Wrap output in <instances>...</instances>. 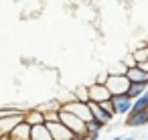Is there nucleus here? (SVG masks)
Segmentation results:
<instances>
[{"label": "nucleus", "mask_w": 148, "mask_h": 140, "mask_svg": "<svg viewBox=\"0 0 148 140\" xmlns=\"http://www.w3.org/2000/svg\"><path fill=\"white\" fill-rule=\"evenodd\" d=\"M146 140H148V138H146Z\"/></svg>", "instance_id": "6ab92c4d"}, {"label": "nucleus", "mask_w": 148, "mask_h": 140, "mask_svg": "<svg viewBox=\"0 0 148 140\" xmlns=\"http://www.w3.org/2000/svg\"><path fill=\"white\" fill-rule=\"evenodd\" d=\"M146 89H148V85H140V83H130V87H128V93H126V95H128V97H130V100L134 102V100H136V97H140V95H142V93H144Z\"/></svg>", "instance_id": "9b49d317"}, {"label": "nucleus", "mask_w": 148, "mask_h": 140, "mask_svg": "<svg viewBox=\"0 0 148 140\" xmlns=\"http://www.w3.org/2000/svg\"><path fill=\"white\" fill-rule=\"evenodd\" d=\"M112 106H114V116H128L132 110V100L124 93V95H112Z\"/></svg>", "instance_id": "20e7f679"}, {"label": "nucleus", "mask_w": 148, "mask_h": 140, "mask_svg": "<svg viewBox=\"0 0 148 140\" xmlns=\"http://www.w3.org/2000/svg\"><path fill=\"white\" fill-rule=\"evenodd\" d=\"M59 124H63L73 136H83L85 140H87V132H85V124L77 118V116H73V114H69V112H63V110H59Z\"/></svg>", "instance_id": "f257e3e1"}, {"label": "nucleus", "mask_w": 148, "mask_h": 140, "mask_svg": "<svg viewBox=\"0 0 148 140\" xmlns=\"http://www.w3.org/2000/svg\"><path fill=\"white\" fill-rule=\"evenodd\" d=\"M87 95H89V102H93V104H101V102H110L112 100L108 87L106 85H95V83L87 85Z\"/></svg>", "instance_id": "7ed1b4c3"}, {"label": "nucleus", "mask_w": 148, "mask_h": 140, "mask_svg": "<svg viewBox=\"0 0 148 140\" xmlns=\"http://www.w3.org/2000/svg\"><path fill=\"white\" fill-rule=\"evenodd\" d=\"M106 87H108L110 95H124V93H128L130 81L126 79V75H110Z\"/></svg>", "instance_id": "f03ea898"}, {"label": "nucleus", "mask_w": 148, "mask_h": 140, "mask_svg": "<svg viewBox=\"0 0 148 140\" xmlns=\"http://www.w3.org/2000/svg\"><path fill=\"white\" fill-rule=\"evenodd\" d=\"M126 79L130 83H140V85H148V73L138 69V67H130L126 71Z\"/></svg>", "instance_id": "423d86ee"}, {"label": "nucleus", "mask_w": 148, "mask_h": 140, "mask_svg": "<svg viewBox=\"0 0 148 140\" xmlns=\"http://www.w3.org/2000/svg\"><path fill=\"white\" fill-rule=\"evenodd\" d=\"M71 93H73L75 102H79V104H87V102H89V95H87V85H77Z\"/></svg>", "instance_id": "f8f14e48"}, {"label": "nucleus", "mask_w": 148, "mask_h": 140, "mask_svg": "<svg viewBox=\"0 0 148 140\" xmlns=\"http://www.w3.org/2000/svg\"><path fill=\"white\" fill-rule=\"evenodd\" d=\"M126 65L122 63V61H118L114 67H110V71H108V75H126Z\"/></svg>", "instance_id": "4468645a"}, {"label": "nucleus", "mask_w": 148, "mask_h": 140, "mask_svg": "<svg viewBox=\"0 0 148 140\" xmlns=\"http://www.w3.org/2000/svg\"><path fill=\"white\" fill-rule=\"evenodd\" d=\"M23 122H25L27 126H31V128H35V126H43V124H45V116H43L37 108H29V110H25Z\"/></svg>", "instance_id": "39448f33"}, {"label": "nucleus", "mask_w": 148, "mask_h": 140, "mask_svg": "<svg viewBox=\"0 0 148 140\" xmlns=\"http://www.w3.org/2000/svg\"><path fill=\"white\" fill-rule=\"evenodd\" d=\"M142 112H148V89H146L140 97H136V100L132 102L130 114H142Z\"/></svg>", "instance_id": "1a4fd4ad"}, {"label": "nucleus", "mask_w": 148, "mask_h": 140, "mask_svg": "<svg viewBox=\"0 0 148 140\" xmlns=\"http://www.w3.org/2000/svg\"><path fill=\"white\" fill-rule=\"evenodd\" d=\"M0 138H2V134H0Z\"/></svg>", "instance_id": "a211bd4d"}, {"label": "nucleus", "mask_w": 148, "mask_h": 140, "mask_svg": "<svg viewBox=\"0 0 148 140\" xmlns=\"http://www.w3.org/2000/svg\"><path fill=\"white\" fill-rule=\"evenodd\" d=\"M103 124L101 122H97V120H89V122H85V132L87 134H101L103 132Z\"/></svg>", "instance_id": "ddd939ff"}, {"label": "nucleus", "mask_w": 148, "mask_h": 140, "mask_svg": "<svg viewBox=\"0 0 148 140\" xmlns=\"http://www.w3.org/2000/svg\"><path fill=\"white\" fill-rule=\"evenodd\" d=\"M148 124V112L142 114H128L126 116V126L128 128H142Z\"/></svg>", "instance_id": "0eeeda50"}, {"label": "nucleus", "mask_w": 148, "mask_h": 140, "mask_svg": "<svg viewBox=\"0 0 148 140\" xmlns=\"http://www.w3.org/2000/svg\"><path fill=\"white\" fill-rule=\"evenodd\" d=\"M8 136L14 138V140H29V138H31V126H27L25 122H21L18 126L12 128V132H10Z\"/></svg>", "instance_id": "6e6552de"}, {"label": "nucleus", "mask_w": 148, "mask_h": 140, "mask_svg": "<svg viewBox=\"0 0 148 140\" xmlns=\"http://www.w3.org/2000/svg\"><path fill=\"white\" fill-rule=\"evenodd\" d=\"M122 140H138L136 136H126V138H122Z\"/></svg>", "instance_id": "dca6fc26"}, {"label": "nucleus", "mask_w": 148, "mask_h": 140, "mask_svg": "<svg viewBox=\"0 0 148 140\" xmlns=\"http://www.w3.org/2000/svg\"><path fill=\"white\" fill-rule=\"evenodd\" d=\"M108 77H110V75H108V71H106V73H99V75L95 77V81H93V83H95V85H106V83H108Z\"/></svg>", "instance_id": "2eb2a0df"}, {"label": "nucleus", "mask_w": 148, "mask_h": 140, "mask_svg": "<svg viewBox=\"0 0 148 140\" xmlns=\"http://www.w3.org/2000/svg\"><path fill=\"white\" fill-rule=\"evenodd\" d=\"M0 140H14V138H10V136H2Z\"/></svg>", "instance_id": "f3484780"}, {"label": "nucleus", "mask_w": 148, "mask_h": 140, "mask_svg": "<svg viewBox=\"0 0 148 140\" xmlns=\"http://www.w3.org/2000/svg\"><path fill=\"white\" fill-rule=\"evenodd\" d=\"M29 140H51V134L45 128V124L43 126H35V128H31V138Z\"/></svg>", "instance_id": "9d476101"}]
</instances>
